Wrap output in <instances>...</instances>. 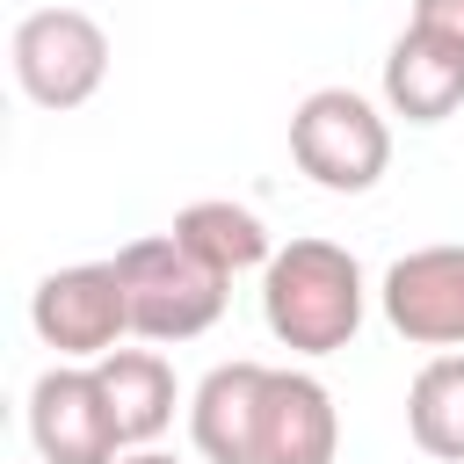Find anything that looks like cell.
<instances>
[{"instance_id": "cell-13", "label": "cell", "mask_w": 464, "mask_h": 464, "mask_svg": "<svg viewBox=\"0 0 464 464\" xmlns=\"http://www.w3.org/2000/svg\"><path fill=\"white\" fill-rule=\"evenodd\" d=\"M406 435L442 457V464H464V348L457 355H428L406 384Z\"/></svg>"}, {"instance_id": "cell-9", "label": "cell", "mask_w": 464, "mask_h": 464, "mask_svg": "<svg viewBox=\"0 0 464 464\" xmlns=\"http://www.w3.org/2000/svg\"><path fill=\"white\" fill-rule=\"evenodd\" d=\"M341 457V413L334 392L312 370H268L261 406V464H334Z\"/></svg>"}, {"instance_id": "cell-4", "label": "cell", "mask_w": 464, "mask_h": 464, "mask_svg": "<svg viewBox=\"0 0 464 464\" xmlns=\"http://www.w3.org/2000/svg\"><path fill=\"white\" fill-rule=\"evenodd\" d=\"M14 87L36 109H80L109 80V29L87 7H36L14 22Z\"/></svg>"}, {"instance_id": "cell-11", "label": "cell", "mask_w": 464, "mask_h": 464, "mask_svg": "<svg viewBox=\"0 0 464 464\" xmlns=\"http://www.w3.org/2000/svg\"><path fill=\"white\" fill-rule=\"evenodd\" d=\"M94 377H102V399H109V413H116V428H123V450L138 442V450H152L160 435H167V420H174V370H167V355L160 348H109L102 362H94Z\"/></svg>"}, {"instance_id": "cell-1", "label": "cell", "mask_w": 464, "mask_h": 464, "mask_svg": "<svg viewBox=\"0 0 464 464\" xmlns=\"http://www.w3.org/2000/svg\"><path fill=\"white\" fill-rule=\"evenodd\" d=\"M362 261L334 239H290L261 268V319L290 355H334L362 334Z\"/></svg>"}, {"instance_id": "cell-6", "label": "cell", "mask_w": 464, "mask_h": 464, "mask_svg": "<svg viewBox=\"0 0 464 464\" xmlns=\"http://www.w3.org/2000/svg\"><path fill=\"white\" fill-rule=\"evenodd\" d=\"M29 442L44 464H123V428L102 399L94 362L87 370L58 362L29 384Z\"/></svg>"}, {"instance_id": "cell-5", "label": "cell", "mask_w": 464, "mask_h": 464, "mask_svg": "<svg viewBox=\"0 0 464 464\" xmlns=\"http://www.w3.org/2000/svg\"><path fill=\"white\" fill-rule=\"evenodd\" d=\"M29 326H36V341L58 348L65 362H102V355L130 334V297H123L116 261L51 268V276L29 290Z\"/></svg>"}, {"instance_id": "cell-7", "label": "cell", "mask_w": 464, "mask_h": 464, "mask_svg": "<svg viewBox=\"0 0 464 464\" xmlns=\"http://www.w3.org/2000/svg\"><path fill=\"white\" fill-rule=\"evenodd\" d=\"M377 304L392 319L399 341L413 348H435V355H457L464 348V246H413L384 268L377 283Z\"/></svg>"}, {"instance_id": "cell-2", "label": "cell", "mask_w": 464, "mask_h": 464, "mask_svg": "<svg viewBox=\"0 0 464 464\" xmlns=\"http://www.w3.org/2000/svg\"><path fill=\"white\" fill-rule=\"evenodd\" d=\"M290 160L312 174L326 196H362L392 167V123L370 94L355 87H312L290 109Z\"/></svg>"}, {"instance_id": "cell-10", "label": "cell", "mask_w": 464, "mask_h": 464, "mask_svg": "<svg viewBox=\"0 0 464 464\" xmlns=\"http://www.w3.org/2000/svg\"><path fill=\"white\" fill-rule=\"evenodd\" d=\"M384 109L406 116V123H442L464 109V51L406 29L384 58Z\"/></svg>"}, {"instance_id": "cell-3", "label": "cell", "mask_w": 464, "mask_h": 464, "mask_svg": "<svg viewBox=\"0 0 464 464\" xmlns=\"http://www.w3.org/2000/svg\"><path fill=\"white\" fill-rule=\"evenodd\" d=\"M116 276H123V297H130V334L145 341H196L218 326L225 312V283L218 268H203L174 232H152V239H130L116 254Z\"/></svg>"}, {"instance_id": "cell-15", "label": "cell", "mask_w": 464, "mask_h": 464, "mask_svg": "<svg viewBox=\"0 0 464 464\" xmlns=\"http://www.w3.org/2000/svg\"><path fill=\"white\" fill-rule=\"evenodd\" d=\"M123 464H174V457H167V450H130Z\"/></svg>"}, {"instance_id": "cell-14", "label": "cell", "mask_w": 464, "mask_h": 464, "mask_svg": "<svg viewBox=\"0 0 464 464\" xmlns=\"http://www.w3.org/2000/svg\"><path fill=\"white\" fill-rule=\"evenodd\" d=\"M406 29H420V36L450 44V51H464V0H413V22H406Z\"/></svg>"}, {"instance_id": "cell-8", "label": "cell", "mask_w": 464, "mask_h": 464, "mask_svg": "<svg viewBox=\"0 0 464 464\" xmlns=\"http://www.w3.org/2000/svg\"><path fill=\"white\" fill-rule=\"evenodd\" d=\"M268 362H218L188 399V442L203 464H261Z\"/></svg>"}, {"instance_id": "cell-12", "label": "cell", "mask_w": 464, "mask_h": 464, "mask_svg": "<svg viewBox=\"0 0 464 464\" xmlns=\"http://www.w3.org/2000/svg\"><path fill=\"white\" fill-rule=\"evenodd\" d=\"M167 232H174L203 268H218V276H239V268H268V261H276L268 225H261L246 203H232V196H196V203H181Z\"/></svg>"}]
</instances>
